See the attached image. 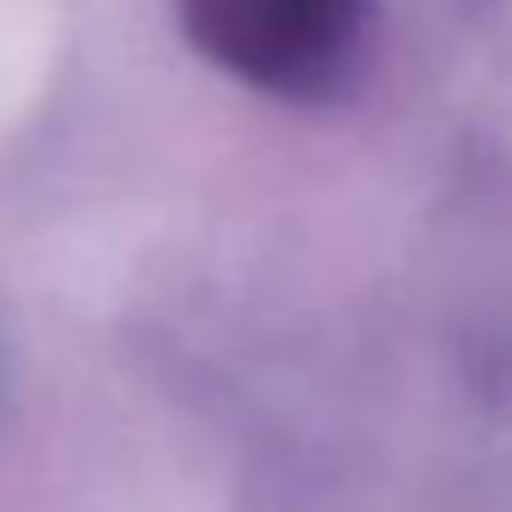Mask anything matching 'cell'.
I'll return each instance as SVG.
<instances>
[{"mask_svg":"<svg viewBox=\"0 0 512 512\" xmlns=\"http://www.w3.org/2000/svg\"><path fill=\"white\" fill-rule=\"evenodd\" d=\"M181 25L235 79L272 97H326L362 55L368 0H181Z\"/></svg>","mask_w":512,"mask_h":512,"instance_id":"1","label":"cell"}]
</instances>
